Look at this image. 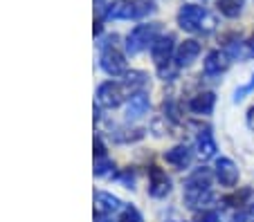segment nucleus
Instances as JSON below:
<instances>
[{"label": "nucleus", "instance_id": "10", "mask_svg": "<svg viewBox=\"0 0 254 222\" xmlns=\"http://www.w3.org/2000/svg\"><path fill=\"white\" fill-rule=\"evenodd\" d=\"M151 101H149V94L146 92H135L130 94V101L126 106V119H139L144 112L149 110Z\"/></svg>", "mask_w": 254, "mask_h": 222}, {"label": "nucleus", "instance_id": "7", "mask_svg": "<svg viewBox=\"0 0 254 222\" xmlns=\"http://www.w3.org/2000/svg\"><path fill=\"white\" fill-rule=\"evenodd\" d=\"M149 175H151L149 193L153 195V198H164V195H169V191H171V179L167 178V173H164L162 169H158V166H151Z\"/></svg>", "mask_w": 254, "mask_h": 222}, {"label": "nucleus", "instance_id": "5", "mask_svg": "<svg viewBox=\"0 0 254 222\" xmlns=\"http://www.w3.org/2000/svg\"><path fill=\"white\" fill-rule=\"evenodd\" d=\"M101 70L111 77H122L126 74V61L115 47H106L101 52Z\"/></svg>", "mask_w": 254, "mask_h": 222}, {"label": "nucleus", "instance_id": "1", "mask_svg": "<svg viewBox=\"0 0 254 222\" xmlns=\"http://www.w3.org/2000/svg\"><path fill=\"white\" fill-rule=\"evenodd\" d=\"M209 184H211V173L209 169L200 166L196 169L191 175L187 178L185 182V202L187 207L191 209H205L207 202H211V191H209Z\"/></svg>", "mask_w": 254, "mask_h": 222}, {"label": "nucleus", "instance_id": "24", "mask_svg": "<svg viewBox=\"0 0 254 222\" xmlns=\"http://www.w3.org/2000/svg\"><path fill=\"white\" fill-rule=\"evenodd\" d=\"M135 9H137V16H146L155 9V5L151 0H135Z\"/></svg>", "mask_w": 254, "mask_h": 222}, {"label": "nucleus", "instance_id": "17", "mask_svg": "<svg viewBox=\"0 0 254 222\" xmlns=\"http://www.w3.org/2000/svg\"><path fill=\"white\" fill-rule=\"evenodd\" d=\"M198 155H200L202 160H209V157L216 155V141L207 128L200 131V135H198Z\"/></svg>", "mask_w": 254, "mask_h": 222}, {"label": "nucleus", "instance_id": "6", "mask_svg": "<svg viewBox=\"0 0 254 222\" xmlns=\"http://www.w3.org/2000/svg\"><path fill=\"white\" fill-rule=\"evenodd\" d=\"M216 179L221 182V186H227V188L236 186L239 184V166L232 160H227V157H221L216 162Z\"/></svg>", "mask_w": 254, "mask_h": 222}, {"label": "nucleus", "instance_id": "11", "mask_svg": "<svg viewBox=\"0 0 254 222\" xmlns=\"http://www.w3.org/2000/svg\"><path fill=\"white\" fill-rule=\"evenodd\" d=\"M216 106V94L214 92H200L196 97L189 99V110L196 115H209Z\"/></svg>", "mask_w": 254, "mask_h": 222}, {"label": "nucleus", "instance_id": "18", "mask_svg": "<svg viewBox=\"0 0 254 222\" xmlns=\"http://www.w3.org/2000/svg\"><path fill=\"white\" fill-rule=\"evenodd\" d=\"M218 9L227 18H236L241 14V9H243V2L241 0H218Z\"/></svg>", "mask_w": 254, "mask_h": 222}, {"label": "nucleus", "instance_id": "13", "mask_svg": "<svg viewBox=\"0 0 254 222\" xmlns=\"http://www.w3.org/2000/svg\"><path fill=\"white\" fill-rule=\"evenodd\" d=\"M95 204H97V213H99V216H108V213L122 211V202L115 195L106 193V191H99V193L95 195Z\"/></svg>", "mask_w": 254, "mask_h": 222}, {"label": "nucleus", "instance_id": "14", "mask_svg": "<svg viewBox=\"0 0 254 222\" xmlns=\"http://www.w3.org/2000/svg\"><path fill=\"white\" fill-rule=\"evenodd\" d=\"M198 54H200V43H198V41H185V43H180V47L176 49V63L178 65H189Z\"/></svg>", "mask_w": 254, "mask_h": 222}, {"label": "nucleus", "instance_id": "15", "mask_svg": "<svg viewBox=\"0 0 254 222\" xmlns=\"http://www.w3.org/2000/svg\"><path fill=\"white\" fill-rule=\"evenodd\" d=\"M164 160L171 166H176V169H185V166H189V162H191V150H189L187 146H173L171 150L164 153Z\"/></svg>", "mask_w": 254, "mask_h": 222}, {"label": "nucleus", "instance_id": "25", "mask_svg": "<svg viewBox=\"0 0 254 222\" xmlns=\"http://www.w3.org/2000/svg\"><path fill=\"white\" fill-rule=\"evenodd\" d=\"M214 27H216V18L211 14H205V18H202L200 29H198V32H202V34H209V32H214Z\"/></svg>", "mask_w": 254, "mask_h": 222}, {"label": "nucleus", "instance_id": "3", "mask_svg": "<svg viewBox=\"0 0 254 222\" xmlns=\"http://www.w3.org/2000/svg\"><path fill=\"white\" fill-rule=\"evenodd\" d=\"M126 97V88L122 83H113V81H106L99 86L97 90V103L101 108H117Z\"/></svg>", "mask_w": 254, "mask_h": 222}, {"label": "nucleus", "instance_id": "28", "mask_svg": "<svg viewBox=\"0 0 254 222\" xmlns=\"http://www.w3.org/2000/svg\"><path fill=\"white\" fill-rule=\"evenodd\" d=\"M95 5H97V9H104V7H106V0H95Z\"/></svg>", "mask_w": 254, "mask_h": 222}, {"label": "nucleus", "instance_id": "29", "mask_svg": "<svg viewBox=\"0 0 254 222\" xmlns=\"http://www.w3.org/2000/svg\"><path fill=\"white\" fill-rule=\"evenodd\" d=\"M250 54H254V36L250 39Z\"/></svg>", "mask_w": 254, "mask_h": 222}, {"label": "nucleus", "instance_id": "4", "mask_svg": "<svg viewBox=\"0 0 254 222\" xmlns=\"http://www.w3.org/2000/svg\"><path fill=\"white\" fill-rule=\"evenodd\" d=\"M205 14L207 11L198 5H183L180 11H178V25H180L185 32H198Z\"/></svg>", "mask_w": 254, "mask_h": 222}, {"label": "nucleus", "instance_id": "26", "mask_svg": "<svg viewBox=\"0 0 254 222\" xmlns=\"http://www.w3.org/2000/svg\"><path fill=\"white\" fill-rule=\"evenodd\" d=\"M250 90H254V77H252V81H250V86H245V88H241V90H236V97H234V101H241V99H243Z\"/></svg>", "mask_w": 254, "mask_h": 222}, {"label": "nucleus", "instance_id": "9", "mask_svg": "<svg viewBox=\"0 0 254 222\" xmlns=\"http://www.w3.org/2000/svg\"><path fill=\"white\" fill-rule=\"evenodd\" d=\"M227 65H230V56L221 49H214V52L207 54L205 63H202V70H205L207 77H218L221 72H225Z\"/></svg>", "mask_w": 254, "mask_h": 222}, {"label": "nucleus", "instance_id": "2", "mask_svg": "<svg viewBox=\"0 0 254 222\" xmlns=\"http://www.w3.org/2000/svg\"><path fill=\"white\" fill-rule=\"evenodd\" d=\"M160 32V25L158 23H151V25H137V27L133 29L128 34V39H126V49H128L130 54H137L142 52L144 47H149V43L153 45V41L158 39Z\"/></svg>", "mask_w": 254, "mask_h": 222}, {"label": "nucleus", "instance_id": "19", "mask_svg": "<svg viewBox=\"0 0 254 222\" xmlns=\"http://www.w3.org/2000/svg\"><path fill=\"white\" fill-rule=\"evenodd\" d=\"M144 137L142 128H133V131H117L115 133V141L120 144H128V141H139Z\"/></svg>", "mask_w": 254, "mask_h": 222}, {"label": "nucleus", "instance_id": "16", "mask_svg": "<svg viewBox=\"0 0 254 222\" xmlns=\"http://www.w3.org/2000/svg\"><path fill=\"white\" fill-rule=\"evenodd\" d=\"M146 83H149V77H146L144 72H126V79H124L122 86L126 88V92L135 94V92H144Z\"/></svg>", "mask_w": 254, "mask_h": 222}, {"label": "nucleus", "instance_id": "23", "mask_svg": "<svg viewBox=\"0 0 254 222\" xmlns=\"http://www.w3.org/2000/svg\"><path fill=\"white\" fill-rule=\"evenodd\" d=\"M193 222H221V216L214 209H202V213H198Z\"/></svg>", "mask_w": 254, "mask_h": 222}, {"label": "nucleus", "instance_id": "30", "mask_svg": "<svg viewBox=\"0 0 254 222\" xmlns=\"http://www.w3.org/2000/svg\"><path fill=\"white\" fill-rule=\"evenodd\" d=\"M97 222H111V220H106L104 216H99V218H97Z\"/></svg>", "mask_w": 254, "mask_h": 222}, {"label": "nucleus", "instance_id": "20", "mask_svg": "<svg viewBox=\"0 0 254 222\" xmlns=\"http://www.w3.org/2000/svg\"><path fill=\"white\" fill-rule=\"evenodd\" d=\"M178 63H164V65H158V74H160V79H164V81H171V79H176L178 77Z\"/></svg>", "mask_w": 254, "mask_h": 222}, {"label": "nucleus", "instance_id": "22", "mask_svg": "<svg viewBox=\"0 0 254 222\" xmlns=\"http://www.w3.org/2000/svg\"><path fill=\"white\" fill-rule=\"evenodd\" d=\"M117 222H142V216H139V211L135 207H122Z\"/></svg>", "mask_w": 254, "mask_h": 222}, {"label": "nucleus", "instance_id": "12", "mask_svg": "<svg viewBox=\"0 0 254 222\" xmlns=\"http://www.w3.org/2000/svg\"><path fill=\"white\" fill-rule=\"evenodd\" d=\"M106 16H108V18H115V20H128V18L137 16V9H135V2H130V0H117V2H113V5L108 7Z\"/></svg>", "mask_w": 254, "mask_h": 222}, {"label": "nucleus", "instance_id": "21", "mask_svg": "<svg viewBox=\"0 0 254 222\" xmlns=\"http://www.w3.org/2000/svg\"><path fill=\"white\" fill-rule=\"evenodd\" d=\"M113 169H115V166H113V162L108 160V157H97L95 160V175H108V173H113Z\"/></svg>", "mask_w": 254, "mask_h": 222}, {"label": "nucleus", "instance_id": "27", "mask_svg": "<svg viewBox=\"0 0 254 222\" xmlns=\"http://www.w3.org/2000/svg\"><path fill=\"white\" fill-rule=\"evenodd\" d=\"M120 179H122V182H124V184H126V186H128V188L133 186V173H130V171H126V173L122 175Z\"/></svg>", "mask_w": 254, "mask_h": 222}, {"label": "nucleus", "instance_id": "8", "mask_svg": "<svg viewBox=\"0 0 254 222\" xmlns=\"http://www.w3.org/2000/svg\"><path fill=\"white\" fill-rule=\"evenodd\" d=\"M171 54H173V36H158L151 45V56H153L155 65H164V63L171 61Z\"/></svg>", "mask_w": 254, "mask_h": 222}]
</instances>
